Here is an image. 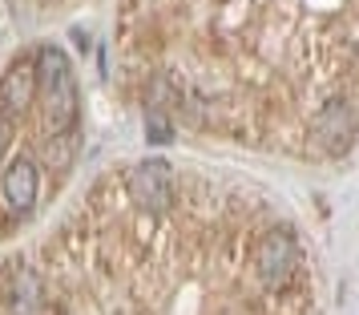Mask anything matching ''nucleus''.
Listing matches in <instances>:
<instances>
[{
    "instance_id": "nucleus-9",
    "label": "nucleus",
    "mask_w": 359,
    "mask_h": 315,
    "mask_svg": "<svg viewBox=\"0 0 359 315\" xmlns=\"http://www.w3.org/2000/svg\"><path fill=\"white\" fill-rule=\"evenodd\" d=\"M4 149H8V121L0 114V158H4Z\"/></svg>"
},
{
    "instance_id": "nucleus-3",
    "label": "nucleus",
    "mask_w": 359,
    "mask_h": 315,
    "mask_svg": "<svg viewBox=\"0 0 359 315\" xmlns=\"http://www.w3.org/2000/svg\"><path fill=\"white\" fill-rule=\"evenodd\" d=\"M255 271H259L262 287H287L299 271V247H294L291 231H266L255 250Z\"/></svg>"
},
{
    "instance_id": "nucleus-7",
    "label": "nucleus",
    "mask_w": 359,
    "mask_h": 315,
    "mask_svg": "<svg viewBox=\"0 0 359 315\" xmlns=\"http://www.w3.org/2000/svg\"><path fill=\"white\" fill-rule=\"evenodd\" d=\"M8 303H13V315H36L41 311V283H36V275L20 271L17 279H13V295H8Z\"/></svg>"
},
{
    "instance_id": "nucleus-1",
    "label": "nucleus",
    "mask_w": 359,
    "mask_h": 315,
    "mask_svg": "<svg viewBox=\"0 0 359 315\" xmlns=\"http://www.w3.org/2000/svg\"><path fill=\"white\" fill-rule=\"evenodd\" d=\"M36 65V98L45 109V130L53 138L73 133L77 117H81V98H77V77L69 65V53L61 45H41L33 57Z\"/></svg>"
},
{
    "instance_id": "nucleus-5",
    "label": "nucleus",
    "mask_w": 359,
    "mask_h": 315,
    "mask_svg": "<svg viewBox=\"0 0 359 315\" xmlns=\"http://www.w3.org/2000/svg\"><path fill=\"white\" fill-rule=\"evenodd\" d=\"M0 194L8 202V210H17V215H25L33 206L36 194H41V170H36L33 158H13L8 162V170L0 174Z\"/></svg>"
},
{
    "instance_id": "nucleus-8",
    "label": "nucleus",
    "mask_w": 359,
    "mask_h": 315,
    "mask_svg": "<svg viewBox=\"0 0 359 315\" xmlns=\"http://www.w3.org/2000/svg\"><path fill=\"white\" fill-rule=\"evenodd\" d=\"M146 138L154 142V146H165V142H170V121H165V117H158V114H149Z\"/></svg>"
},
{
    "instance_id": "nucleus-6",
    "label": "nucleus",
    "mask_w": 359,
    "mask_h": 315,
    "mask_svg": "<svg viewBox=\"0 0 359 315\" xmlns=\"http://www.w3.org/2000/svg\"><path fill=\"white\" fill-rule=\"evenodd\" d=\"M315 138L331 154L351 146V105L347 101H327V109L315 117Z\"/></svg>"
},
{
    "instance_id": "nucleus-4",
    "label": "nucleus",
    "mask_w": 359,
    "mask_h": 315,
    "mask_svg": "<svg viewBox=\"0 0 359 315\" xmlns=\"http://www.w3.org/2000/svg\"><path fill=\"white\" fill-rule=\"evenodd\" d=\"M36 101V65L33 57H17L0 77V109L8 117H25Z\"/></svg>"
},
{
    "instance_id": "nucleus-2",
    "label": "nucleus",
    "mask_w": 359,
    "mask_h": 315,
    "mask_svg": "<svg viewBox=\"0 0 359 315\" xmlns=\"http://www.w3.org/2000/svg\"><path fill=\"white\" fill-rule=\"evenodd\" d=\"M130 199L146 215H165L174 206V170L162 158H146L130 170Z\"/></svg>"
}]
</instances>
